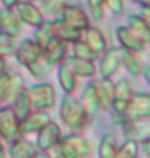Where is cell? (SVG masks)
Wrapping results in <instances>:
<instances>
[{"label":"cell","mask_w":150,"mask_h":158,"mask_svg":"<svg viewBox=\"0 0 150 158\" xmlns=\"http://www.w3.org/2000/svg\"><path fill=\"white\" fill-rule=\"evenodd\" d=\"M58 117L61 123L72 133H83L90 126L92 117L74 95H64L58 106Z\"/></svg>","instance_id":"6da1fadb"},{"label":"cell","mask_w":150,"mask_h":158,"mask_svg":"<svg viewBox=\"0 0 150 158\" xmlns=\"http://www.w3.org/2000/svg\"><path fill=\"white\" fill-rule=\"evenodd\" d=\"M150 118V94L149 92H134L125 113L122 116H112V120L122 126L127 122H144Z\"/></svg>","instance_id":"7a4b0ae2"},{"label":"cell","mask_w":150,"mask_h":158,"mask_svg":"<svg viewBox=\"0 0 150 158\" xmlns=\"http://www.w3.org/2000/svg\"><path fill=\"white\" fill-rule=\"evenodd\" d=\"M28 89L34 110L50 111L57 106V92L54 85L50 82H38L31 85Z\"/></svg>","instance_id":"3957f363"},{"label":"cell","mask_w":150,"mask_h":158,"mask_svg":"<svg viewBox=\"0 0 150 158\" xmlns=\"http://www.w3.org/2000/svg\"><path fill=\"white\" fill-rule=\"evenodd\" d=\"M21 135V118L18 117L9 104L0 107V139L12 142Z\"/></svg>","instance_id":"277c9868"},{"label":"cell","mask_w":150,"mask_h":158,"mask_svg":"<svg viewBox=\"0 0 150 158\" xmlns=\"http://www.w3.org/2000/svg\"><path fill=\"white\" fill-rule=\"evenodd\" d=\"M96 66L101 79H112L121 69V47H109L99 56Z\"/></svg>","instance_id":"5b68a950"},{"label":"cell","mask_w":150,"mask_h":158,"mask_svg":"<svg viewBox=\"0 0 150 158\" xmlns=\"http://www.w3.org/2000/svg\"><path fill=\"white\" fill-rule=\"evenodd\" d=\"M134 88L127 79H120L114 85V98H112L111 113L112 116H122L134 95Z\"/></svg>","instance_id":"8992f818"},{"label":"cell","mask_w":150,"mask_h":158,"mask_svg":"<svg viewBox=\"0 0 150 158\" xmlns=\"http://www.w3.org/2000/svg\"><path fill=\"white\" fill-rule=\"evenodd\" d=\"M13 10L16 12L19 21L22 22V25H28V27H32V28H38L42 23L47 21V18L44 16V13L41 10L37 3H32V2H25V0H19Z\"/></svg>","instance_id":"52a82bcc"},{"label":"cell","mask_w":150,"mask_h":158,"mask_svg":"<svg viewBox=\"0 0 150 158\" xmlns=\"http://www.w3.org/2000/svg\"><path fill=\"white\" fill-rule=\"evenodd\" d=\"M63 138L61 126L57 122L51 120L42 129L35 133V147L38 151H51Z\"/></svg>","instance_id":"ba28073f"},{"label":"cell","mask_w":150,"mask_h":158,"mask_svg":"<svg viewBox=\"0 0 150 158\" xmlns=\"http://www.w3.org/2000/svg\"><path fill=\"white\" fill-rule=\"evenodd\" d=\"M41 51H42V57L51 66H58L66 62V59L70 54V44H67L66 41L57 37H51L48 43L41 48Z\"/></svg>","instance_id":"9c48e42d"},{"label":"cell","mask_w":150,"mask_h":158,"mask_svg":"<svg viewBox=\"0 0 150 158\" xmlns=\"http://www.w3.org/2000/svg\"><path fill=\"white\" fill-rule=\"evenodd\" d=\"M60 19L64 23H67L69 27L77 29L80 32H83L92 25V19L88 15V12L83 7H80L77 5H69L64 7V10L61 12Z\"/></svg>","instance_id":"30bf717a"},{"label":"cell","mask_w":150,"mask_h":158,"mask_svg":"<svg viewBox=\"0 0 150 158\" xmlns=\"http://www.w3.org/2000/svg\"><path fill=\"white\" fill-rule=\"evenodd\" d=\"M13 57L16 59V62L19 64H22L23 68H26V66H29L35 60H38L39 57H42V51H41L39 45L32 38H25L23 41H21L18 44Z\"/></svg>","instance_id":"8fae6325"},{"label":"cell","mask_w":150,"mask_h":158,"mask_svg":"<svg viewBox=\"0 0 150 158\" xmlns=\"http://www.w3.org/2000/svg\"><path fill=\"white\" fill-rule=\"evenodd\" d=\"M115 35H117V41L120 44L118 47H121L122 50L134 51L137 54H143L147 50V44H144L140 38H137L127 25L118 27L117 31H115Z\"/></svg>","instance_id":"7c38bea8"},{"label":"cell","mask_w":150,"mask_h":158,"mask_svg":"<svg viewBox=\"0 0 150 158\" xmlns=\"http://www.w3.org/2000/svg\"><path fill=\"white\" fill-rule=\"evenodd\" d=\"M51 120H53V118H51L48 111L34 110L29 116H26L25 118L21 120V135L22 136L35 135V133L39 132L47 123H50Z\"/></svg>","instance_id":"4fadbf2b"},{"label":"cell","mask_w":150,"mask_h":158,"mask_svg":"<svg viewBox=\"0 0 150 158\" xmlns=\"http://www.w3.org/2000/svg\"><path fill=\"white\" fill-rule=\"evenodd\" d=\"M57 82L64 95H74L79 89V78L73 73V70L69 68L66 62L57 66Z\"/></svg>","instance_id":"5bb4252c"},{"label":"cell","mask_w":150,"mask_h":158,"mask_svg":"<svg viewBox=\"0 0 150 158\" xmlns=\"http://www.w3.org/2000/svg\"><path fill=\"white\" fill-rule=\"evenodd\" d=\"M66 63L69 64V68L73 70V73L76 75L79 79H95L98 76V66L96 62L92 60H85V59H79L74 57L72 54H69V57L66 59Z\"/></svg>","instance_id":"9a60e30c"},{"label":"cell","mask_w":150,"mask_h":158,"mask_svg":"<svg viewBox=\"0 0 150 158\" xmlns=\"http://www.w3.org/2000/svg\"><path fill=\"white\" fill-rule=\"evenodd\" d=\"M79 101H80V104L83 106V108L88 111V114L92 118L101 113L98 94H96V79H90L89 82L85 85L83 91L80 92Z\"/></svg>","instance_id":"2e32d148"},{"label":"cell","mask_w":150,"mask_h":158,"mask_svg":"<svg viewBox=\"0 0 150 158\" xmlns=\"http://www.w3.org/2000/svg\"><path fill=\"white\" fill-rule=\"evenodd\" d=\"M82 40L89 45L98 56H101L102 53H105L109 48V43H108L105 32L101 28H98V27H93V25H90L86 31H83Z\"/></svg>","instance_id":"e0dca14e"},{"label":"cell","mask_w":150,"mask_h":158,"mask_svg":"<svg viewBox=\"0 0 150 158\" xmlns=\"http://www.w3.org/2000/svg\"><path fill=\"white\" fill-rule=\"evenodd\" d=\"M0 31L15 38H19V35L22 34V22L19 21L13 7L0 9Z\"/></svg>","instance_id":"ac0fdd59"},{"label":"cell","mask_w":150,"mask_h":158,"mask_svg":"<svg viewBox=\"0 0 150 158\" xmlns=\"http://www.w3.org/2000/svg\"><path fill=\"white\" fill-rule=\"evenodd\" d=\"M37 151L38 149L32 141H29L26 136H19L9 142L6 154H7V158H32Z\"/></svg>","instance_id":"d6986e66"},{"label":"cell","mask_w":150,"mask_h":158,"mask_svg":"<svg viewBox=\"0 0 150 158\" xmlns=\"http://www.w3.org/2000/svg\"><path fill=\"white\" fill-rule=\"evenodd\" d=\"M114 85L115 82L112 79H96V94H98L99 108L104 113H111Z\"/></svg>","instance_id":"ffe728a7"},{"label":"cell","mask_w":150,"mask_h":158,"mask_svg":"<svg viewBox=\"0 0 150 158\" xmlns=\"http://www.w3.org/2000/svg\"><path fill=\"white\" fill-rule=\"evenodd\" d=\"M121 68L133 78H141L144 63L141 59V54H137L134 51H127L121 48Z\"/></svg>","instance_id":"44dd1931"},{"label":"cell","mask_w":150,"mask_h":158,"mask_svg":"<svg viewBox=\"0 0 150 158\" xmlns=\"http://www.w3.org/2000/svg\"><path fill=\"white\" fill-rule=\"evenodd\" d=\"M50 25H51V29H53L54 37L63 40V41H66L67 44H73V43L79 41V40L82 38V34H83V32L77 31V29L69 27L67 23H64L63 21H61L60 18L51 19Z\"/></svg>","instance_id":"7402d4cb"},{"label":"cell","mask_w":150,"mask_h":158,"mask_svg":"<svg viewBox=\"0 0 150 158\" xmlns=\"http://www.w3.org/2000/svg\"><path fill=\"white\" fill-rule=\"evenodd\" d=\"M127 27L134 32V35L140 38L144 44H150V27L147 25L139 13H131L127 16Z\"/></svg>","instance_id":"603a6c76"},{"label":"cell","mask_w":150,"mask_h":158,"mask_svg":"<svg viewBox=\"0 0 150 158\" xmlns=\"http://www.w3.org/2000/svg\"><path fill=\"white\" fill-rule=\"evenodd\" d=\"M9 106H10L12 110L15 111V114H16L21 120L25 118L26 116H29V114L34 111V107H32V102H31V98H29L28 89H23L19 95L15 97Z\"/></svg>","instance_id":"cb8c5ba5"},{"label":"cell","mask_w":150,"mask_h":158,"mask_svg":"<svg viewBox=\"0 0 150 158\" xmlns=\"http://www.w3.org/2000/svg\"><path fill=\"white\" fill-rule=\"evenodd\" d=\"M117 136L112 133H104L98 145V157L99 158H115L118 149Z\"/></svg>","instance_id":"d4e9b609"},{"label":"cell","mask_w":150,"mask_h":158,"mask_svg":"<svg viewBox=\"0 0 150 158\" xmlns=\"http://www.w3.org/2000/svg\"><path fill=\"white\" fill-rule=\"evenodd\" d=\"M67 139L72 142V145L76 148V151L79 152V155L82 158H90L92 154H93V145L92 142L85 138L82 133H70V135H66Z\"/></svg>","instance_id":"484cf974"},{"label":"cell","mask_w":150,"mask_h":158,"mask_svg":"<svg viewBox=\"0 0 150 158\" xmlns=\"http://www.w3.org/2000/svg\"><path fill=\"white\" fill-rule=\"evenodd\" d=\"M39 2H41L39 7L44 13V16H50L53 19L60 18L61 12L69 5V0H39Z\"/></svg>","instance_id":"4316f807"},{"label":"cell","mask_w":150,"mask_h":158,"mask_svg":"<svg viewBox=\"0 0 150 158\" xmlns=\"http://www.w3.org/2000/svg\"><path fill=\"white\" fill-rule=\"evenodd\" d=\"M53 68H54V66H51L44 57H39L38 60H35V62L31 63L29 66H26V70H28L29 75H31L34 79L42 81V79H45L51 73Z\"/></svg>","instance_id":"83f0119b"},{"label":"cell","mask_w":150,"mask_h":158,"mask_svg":"<svg viewBox=\"0 0 150 158\" xmlns=\"http://www.w3.org/2000/svg\"><path fill=\"white\" fill-rule=\"evenodd\" d=\"M70 50H72V56L79 57V59L92 60V62H98V59H99V56L82 38L79 40V41H76V43L70 44Z\"/></svg>","instance_id":"f1b7e54d"},{"label":"cell","mask_w":150,"mask_h":158,"mask_svg":"<svg viewBox=\"0 0 150 158\" xmlns=\"http://www.w3.org/2000/svg\"><path fill=\"white\" fill-rule=\"evenodd\" d=\"M115 158H140V145H139V142L125 139L121 145H118Z\"/></svg>","instance_id":"f546056e"},{"label":"cell","mask_w":150,"mask_h":158,"mask_svg":"<svg viewBox=\"0 0 150 158\" xmlns=\"http://www.w3.org/2000/svg\"><path fill=\"white\" fill-rule=\"evenodd\" d=\"M23 89H26L25 78L21 73H10L9 79V91H7V104H10L12 100L19 95Z\"/></svg>","instance_id":"4dcf8cb0"},{"label":"cell","mask_w":150,"mask_h":158,"mask_svg":"<svg viewBox=\"0 0 150 158\" xmlns=\"http://www.w3.org/2000/svg\"><path fill=\"white\" fill-rule=\"evenodd\" d=\"M16 47H18V38L0 31V57H5V59L12 57L15 54Z\"/></svg>","instance_id":"1f68e13d"},{"label":"cell","mask_w":150,"mask_h":158,"mask_svg":"<svg viewBox=\"0 0 150 158\" xmlns=\"http://www.w3.org/2000/svg\"><path fill=\"white\" fill-rule=\"evenodd\" d=\"M51 37H54V34H53V29H51L50 21H45L41 27L35 28V34H34L32 40L39 45V48H42V47L48 43V40H50Z\"/></svg>","instance_id":"d6a6232c"},{"label":"cell","mask_w":150,"mask_h":158,"mask_svg":"<svg viewBox=\"0 0 150 158\" xmlns=\"http://www.w3.org/2000/svg\"><path fill=\"white\" fill-rule=\"evenodd\" d=\"M88 3V15L90 16L92 21L95 22H99L105 18V13H106V9H105V5H104V0H86Z\"/></svg>","instance_id":"836d02e7"},{"label":"cell","mask_w":150,"mask_h":158,"mask_svg":"<svg viewBox=\"0 0 150 158\" xmlns=\"http://www.w3.org/2000/svg\"><path fill=\"white\" fill-rule=\"evenodd\" d=\"M104 5H105L106 10H109L115 16H121L125 9L124 0H104Z\"/></svg>","instance_id":"e575fe53"},{"label":"cell","mask_w":150,"mask_h":158,"mask_svg":"<svg viewBox=\"0 0 150 158\" xmlns=\"http://www.w3.org/2000/svg\"><path fill=\"white\" fill-rule=\"evenodd\" d=\"M9 79L10 72L0 76V107L7 104V91H9Z\"/></svg>","instance_id":"d590c367"},{"label":"cell","mask_w":150,"mask_h":158,"mask_svg":"<svg viewBox=\"0 0 150 158\" xmlns=\"http://www.w3.org/2000/svg\"><path fill=\"white\" fill-rule=\"evenodd\" d=\"M139 145H140V152L144 154L146 158H150V135L146 136L144 139H141L139 142Z\"/></svg>","instance_id":"8d00e7d4"},{"label":"cell","mask_w":150,"mask_h":158,"mask_svg":"<svg viewBox=\"0 0 150 158\" xmlns=\"http://www.w3.org/2000/svg\"><path fill=\"white\" fill-rule=\"evenodd\" d=\"M139 15L143 19H144L146 22H147V25L150 27V6H141V9H140Z\"/></svg>","instance_id":"74e56055"},{"label":"cell","mask_w":150,"mask_h":158,"mask_svg":"<svg viewBox=\"0 0 150 158\" xmlns=\"http://www.w3.org/2000/svg\"><path fill=\"white\" fill-rule=\"evenodd\" d=\"M9 72V63H7V59L5 57H0V76Z\"/></svg>","instance_id":"f35d334b"},{"label":"cell","mask_w":150,"mask_h":158,"mask_svg":"<svg viewBox=\"0 0 150 158\" xmlns=\"http://www.w3.org/2000/svg\"><path fill=\"white\" fill-rule=\"evenodd\" d=\"M141 78L144 79V82L150 86V66H144L143 73H141Z\"/></svg>","instance_id":"ab89813d"},{"label":"cell","mask_w":150,"mask_h":158,"mask_svg":"<svg viewBox=\"0 0 150 158\" xmlns=\"http://www.w3.org/2000/svg\"><path fill=\"white\" fill-rule=\"evenodd\" d=\"M32 158H53L50 151H37Z\"/></svg>","instance_id":"60d3db41"},{"label":"cell","mask_w":150,"mask_h":158,"mask_svg":"<svg viewBox=\"0 0 150 158\" xmlns=\"http://www.w3.org/2000/svg\"><path fill=\"white\" fill-rule=\"evenodd\" d=\"M2 3H3V7H15L19 0H0Z\"/></svg>","instance_id":"b9f144b4"},{"label":"cell","mask_w":150,"mask_h":158,"mask_svg":"<svg viewBox=\"0 0 150 158\" xmlns=\"http://www.w3.org/2000/svg\"><path fill=\"white\" fill-rule=\"evenodd\" d=\"M134 3H137L140 6H150V0H131Z\"/></svg>","instance_id":"7bdbcfd3"},{"label":"cell","mask_w":150,"mask_h":158,"mask_svg":"<svg viewBox=\"0 0 150 158\" xmlns=\"http://www.w3.org/2000/svg\"><path fill=\"white\" fill-rule=\"evenodd\" d=\"M3 154H6V148L3 145V142L0 141V155H3Z\"/></svg>","instance_id":"ee69618b"},{"label":"cell","mask_w":150,"mask_h":158,"mask_svg":"<svg viewBox=\"0 0 150 158\" xmlns=\"http://www.w3.org/2000/svg\"><path fill=\"white\" fill-rule=\"evenodd\" d=\"M25 2H32V3H37V2H39V0H25Z\"/></svg>","instance_id":"f6af8a7d"},{"label":"cell","mask_w":150,"mask_h":158,"mask_svg":"<svg viewBox=\"0 0 150 158\" xmlns=\"http://www.w3.org/2000/svg\"><path fill=\"white\" fill-rule=\"evenodd\" d=\"M0 158H7V154H3V155H0Z\"/></svg>","instance_id":"bcb514c9"},{"label":"cell","mask_w":150,"mask_h":158,"mask_svg":"<svg viewBox=\"0 0 150 158\" xmlns=\"http://www.w3.org/2000/svg\"><path fill=\"white\" fill-rule=\"evenodd\" d=\"M149 45H150V44H149Z\"/></svg>","instance_id":"7dc6e473"}]
</instances>
